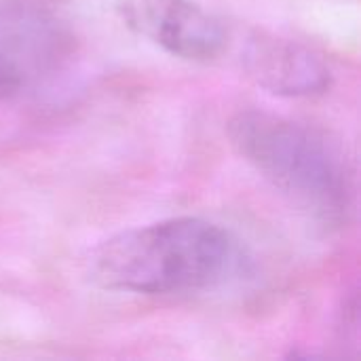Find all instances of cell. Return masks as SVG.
Returning <instances> with one entry per match:
<instances>
[{
  "label": "cell",
  "mask_w": 361,
  "mask_h": 361,
  "mask_svg": "<svg viewBox=\"0 0 361 361\" xmlns=\"http://www.w3.org/2000/svg\"><path fill=\"white\" fill-rule=\"evenodd\" d=\"M241 264L237 239L203 218H169L123 231L89 256V277L110 292L173 296L214 290Z\"/></svg>",
  "instance_id": "cell-1"
},
{
  "label": "cell",
  "mask_w": 361,
  "mask_h": 361,
  "mask_svg": "<svg viewBox=\"0 0 361 361\" xmlns=\"http://www.w3.org/2000/svg\"><path fill=\"white\" fill-rule=\"evenodd\" d=\"M226 131L233 148L298 207L324 224L347 222L353 180L322 133L267 110L237 112Z\"/></svg>",
  "instance_id": "cell-2"
},
{
  "label": "cell",
  "mask_w": 361,
  "mask_h": 361,
  "mask_svg": "<svg viewBox=\"0 0 361 361\" xmlns=\"http://www.w3.org/2000/svg\"><path fill=\"white\" fill-rule=\"evenodd\" d=\"M116 11L135 34L186 61H212L228 40L224 23L192 0H116Z\"/></svg>",
  "instance_id": "cell-3"
},
{
  "label": "cell",
  "mask_w": 361,
  "mask_h": 361,
  "mask_svg": "<svg viewBox=\"0 0 361 361\" xmlns=\"http://www.w3.org/2000/svg\"><path fill=\"white\" fill-rule=\"evenodd\" d=\"M241 61L247 76L275 95L311 97L326 93L332 85V70L322 55L275 34L250 36Z\"/></svg>",
  "instance_id": "cell-4"
},
{
  "label": "cell",
  "mask_w": 361,
  "mask_h": 361,
  "mask_svg": "<svg viewBox=\"0 0 361 361\" xmlns=\"http://www.w3.org/2000/svg\"><path fill=\"white\" fill-rule=\"evenodd\" d=\"M21 85V72L17 68V63L4 53L0 51V99L13 95Z\"/></svg>",
  "instance_id": "cell-5"
}]
</instances>
